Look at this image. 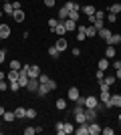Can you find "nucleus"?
I'll list each match as a JSON object with an SVG mask.
<instances>
[{
  "instance_id": "nucleus-1",
  "label": "nucleus",
  "mask_w": 121,
  "mask_h": 135,
  "mask_svg": "<svg viewBox=\"0 0 121 135\" xmlns=\"http://www.w3.org/2000/svg\"><path fill=\"white\" fill-rule=\"evenodd\" d=\"M22 69L26 71V73H28V77H30V79H38V75L42 73L38 65H24Z\"/></svg>"
},
{
  "instance_id": "nucleus-2",
  "label": "nucleus",
  "mask_w": 121,
  "mask_h": 135,
  "mask_svg": "<svg viewBox=\"0 0 121 135\" xmlns=\"http://www.w3.org/2000/svg\"><path fill=\"white\" fill-rule=\"evenodd\" d=\"M99 101L105 105V109H111V93L109 91H99Z\"/></svg>"
},
{
  "instance_id": "nucleus-3",
  "label": "nucleus",
  "mask_w": 121,
  "mask_h": 135,
  "mask_svg": "<svg viewBox=\"0 0 121 135\" xmlns=\"http://www.w3.org/2000/svg\"><path fill=\"white\" fill-rule=\"evenodd\" d=\"M99 105V97H85V109H97Z\"/></svg>"
},
{
  "instance_id": "nucleus-4",
  "label": "nucleus",
  "mask_w": 121,
  "mask_h": 135,
  "mask_svg": "<svg viewBox=\"0 0 121 135\" xmlns=\"http://www.w3.org/2000/svg\"><path fill=\"white\" fill-rule=\"evenodd\" d=\"M18 83H20V89H26V85H28V73L20 69V75H18Z\"/></svg>"
},
{
  "instance_id": "nucleus-5",
  "label": "nucleus",
  "mask_w": 121,
  "mask_h": 135,
  "mask_svg": "<svg viewBox=\"0 0 121 135\" xmlns=\"http://www.w3.org/2000/svg\"><path fill=\"white\" fill-rule=\"evenodd\" d=\"M97 109H85V119L87 123H91V121H97Z\"/></svg>"
},
{
  "instance_id": "nucleus-6",
  "label": "nucleus",
  "mask_w": 121,
  "mask_h": 135,
  "mask_svg": "<svg viewBox=\"0 0 121 135\" xmlns=\"http://www.w3.org/2000/svg\"><path fill=\"white\" fill-rule=\"evenodd\" d=\"M55 46L63 52V51H67V49H69V42H67V38H65V36H59V40L55 42Z\"/></svg>"
},
{
  "instance_id": "nucleus-7",
  "label": "nucleus",
  "mask_w": 121,
  "mask_h": 135,
  "mask_svg": "<svg viewBox=\"0 0 121 135\" xmlns=\"http://www.w3.org/2000/svg\"><path fill=\"white\" fill-rule=\"evenodd\" d=\"M38 79H30L28 77V85H26V91H30V93H36L38 91Z\"/></svg>"
},
{
  "instance_id": "nucleus-8",
  "label": "nucleus",
  "mask_w": 121,
  "mask_h": 135,
  "mask_svg": "<svg viewBox=\"0 0 121 135\" xmlns=\"http://www.w3.org/2000/svg\"><path fill=\"white\" fill-rule=\"evenodd\" d=\"M81 97V93H79V89L77 87H71L69 91H67V99H71V101H77Z\"/></svg>"
},
{
  "instance_id": "nucleus-9",
  "label": "nucleus",
  "mask_w": 121,
  "mask_h": 135,
  "mask_svg": "<svg viewBox=\"0 0 121 135\" xmlns=\"http://www.w3.org/2000/svg\"><path fill=\"white\" fill-rule=\"evenodd\" d=\"M105 42H107V45H111V46H117V45H119V42H121V34L113 32V34H111V36H109V38L105 40Z\"/></svg>"
},
{
  "instance_id": "nucleus-10",
  "label": "nucleus",
  "mask_w": 121,
  "mask_h": 135,
  "mask_svg": "<svg viewBox=\"0 0 121 135\" xmlns=\"http://www.w3.org/2000/svg\"><path fill=\"white\" fill-rule=\"evenodd\" d=\"M99 133H101V125L97 121H91L89 123V135H99Z\"/></svg>"
},
{
  "instance_id": "nucleus-11",
  "label": "nucleus",
  "mask_w": 121,
  "mask_h": 135,
  "mask_svg": "<svg viewBox=\"0 0 121 135\" xmlns=\"http://www.w3.org/2000/svg\"><path fill=\"white\" fill-rule=\"evenodd\" d=\"M10 34H12V28L8 26V24H0V36H2V38L6 40Z\"/></svg>"
},
{
  "instance_id": "nucleus-12",
  "label": "nucleus",
  "mask_w": 121,
  "mask_h": 135,
  "mask_svg": "<svg viewBox=\"0 0 121 135\" xmlns=\"http://www.w3.org/2000/svg\"><path fill=\"white\" fill-rule=\"evenodd\" d=\"M52 32L57 34V36H65V34H67V28H65V24L61 22V20H59V24L55 28H52Z\"/></svg>"
},
{
  "instance_id": "nucleus-13",
  "label": "nucleus",
  "mask_w": 121,
  "mask_h": 135,
  "mask_svg": "<svg viewBox=\"0 0 121 135\" xmlns=\"http://www.w3.org/2000/svg\"><path fill=\"white\" fill-rule=\"evenodd\" d=\"M77 135H89V123H79V127L75 129Z\"/></svg>"
},
{
  "instance_id": "nucleus-14",
  "label": "nucleus",
  "mask_w": 121,
  "mask_h": 135,
  "mask_svg": "<svg viewBox=\"0 0 121 135\" xmlns=\"http://www.w3.org/2000/svg\"><path fill=\"white\" fill-rule=\"evenodd\" d=\"M65 28H67V32H73V30H77V22L75 20H71V18H67V20H63Z\"/></svg>"
},
{
  "instance_id": "nucleus-15",
  "label": "nucleus",
  "mask_w": 121,
  "mask_h": 135,
  "mask_svg": "<svg viewBox=\"0 0 121 135\" xmlns=\"http://www.w3.org/2000/svg\"><path fill=\"white\" fill-rule=\"evenodd\" d=\"M81 12H83V14H87V16H95L97 8H95V6H91V4H87V6H83V8H81Z\"/></svg>"
},
{
  "instance_id": "nucleus-16",
  "label": "nucleus",
  "mask_w": 121,
  "mask_h": 135,
  "mask_svg": "<svg viewBox=\"0 0 121 135\" xmlns=\"http://www.w3.org/2000/svg\"><path fill=\"white\" fill-rule=\"evenodd\" d=\"M63 131H65V135L75 133V125L71 123V121H65V123H63Z\"/></svg>"
},
{
  "instance_id": "nucleus-17",
  "label": "nucleus",
  "mask_w": 121,
  "mask_h": 135,
  "mask_svg": "<svg viewBox=\"0 0 121 135\" xmlns=\"http://www.w3.org/2000/svg\"><path fill=\"white\" fill-rule=\"evenodd\" d=\"M57 18H59V20H61V22H63V20H67V18H69V8H67V6H63V8L59 10Z\"/></svg>"
},
{
  "instance_id": "nucleus-18",
  "label": "nucleus",
  "mask_w": 121,
  "mask_h": 135,
  "mask_svg": "<svg viewBox=\"0 0 121 135\" xmlns=\"http://www.w3.org/2000/svg\"><path fill=\"white\" fill-rule=\"evenodd\" d=\"M115 55H117V51H115V46H111V45H107V49H105V59H115Z\"/></svg>"
},
{
  "instance_id": "nucleus-19",
  "label": "nucleus",
  "mask_w": 121,
  "mask_h": 135,
  "mask_svg": "<svg viewBox=\"0 0 121 135\" xmlns=\"http://www.w3.org/2000/svg\"><path fill=\"white\" fill-rule=\"evenodd\" d=\"M111 65H109V59H99V62H97V69H101V71H107V69H109Z\"/></svg>"
},
{
  "instance_id": "nucleus-20",
  "label": "nucleus",
  "mask_w": 121,
  "mask_h": 135,
  "mask_svg": "<svg viewBox=\"0 0 121 135\" xmlns=\"http://www.w3.org/2000/svg\"><path fill=\"white\" fill-rule=\"evenodd\" d=\"M14 119H16V115H14V111H6L4 115H2V121H4V123H12Z\"/></svg>"
},
{
  "instance_id": "nucleus-21",
  "label": "nucleus",
  "mask_w": 121,
  "mask_h": 135,
  "mask_svg": "<svg viewBox=\"0 0 121 135\" xmlns=\"http://www.w3.org/2000/svg\"><path fill=\"white\" fill-rule=\"evenodd\" d=\"M99 36H101V38H103V40H107V38H109V36H111V34H113V30H109V28H107V26H103V28H101V30H99Z\"/></svg>"
},
{
  "instance_id": "nucleus-22",
  "label": "nucleus",
  "mask_w": 121,
  "mask_h": 135,
  "mask_svg": "<svg viewBox=\"0 0 121 135\" xmlns=\"http://www.w3.org/2000/svg\"><path fill=\"white\" fill-rule=\"evenodd\" d=\"M24 16H26V14L22 12V8H20V10H14V12H12V18H14L16 22H22V20H24Z\"/></svg>"
},
{
  "instance_id": "nucleus-23",
  "label": "nucleus",
  "mask_w": 121,
  "mask_h": 135,
  "mask_svg": "<svg viewBox=\"0 0 121 135\" xmlns=\"http://www.w3.org/2000/svg\"><path fill=\"white\" fill-rule=\"evenodd\" d=\"M18 75H20V71H14V69H10V71L6 73V79H8V81H18Z\"/></svg>"
},
{
  "instance_id": "nucleus-24",
  "label": "nucleus",
  "mask_w": 121,
  "mask_h": 135,
  "mask_svg": "<svg viewBox=\"0 0 121 135\" xmlns=\"http://www.w3.org/2000/svg\"><path fill=\"white\" fill-rule=\"evenodd\" d=\"M14 115H16V119H26V109L24 107H16L14 109Z\"/></svg>"
},
{
  "instance_id": "nucleus-25",
  "label": "nucleus",
  "mask_w": 121,
  "mask_h": 135,
  "mask_svg": "<svg viewBox=\"0 0 121 135\" xmlns=\"http://www.w3.org/2000/svg\"><path fill=\"white\" fill-rule=\"evenodd\" d=\"M55 107H57L59 111H67V99H57Z\"/></svg>"
},
{
  "instance_id": "nucleus-26",
  "label": "nucleus",
  "mask_w": 121,
  "mask_h": 135,
  "mask_svg": "<svg viewBox=\"0 0 121 135\" xmlns=\"http://www.w3.org/2000/svg\"><path fill=\"white\" fill-rule=\"evenodd\" d=\"M40 85H45V87H46V91H49V93H51V91H55V89H57V83H55V81H52V79L45 81V83H40Z\"/></svg>"
},
{
  "instance_id": "nucleus-27",
  "label": "nucleus",
  "mask_w": 121,
  "mask_h": 135,
  "mask_svg": "<svg viewBox=\"0 0 121 135\" xmlns=\"http://www.w3.org/2000/svg\"><path fill=\"white\" fill-rule=\"evenodd\" d=\"M111 107H121V95H111Z\"/></svg>"
},
{
  "instance_id": "nucleus-28",
  "label": "nucleus",
  "mask_w": 121,
  "mask_h": 135,
  "mask_svg": "<svg viewBox=\"0 0 121 135\" xmlns=\"http://www.w3.org/2000/svg\"><path fill=\"white\" fill-rule=\"evenodd\" d=\"M97 32H99V30H97L95 26H93V24H89V26H87V30H85V34L89 36V38H93V36H95Z\"/></svg>"
},
{
  "instance_id": "nucleus-29",
  "label": "nucleus",
  "mask_w": 121,
  "mask_h": 135,
  "mask_svg": "<svg viewBox=\"0 0 121 135\" xmlns=\"http://www.w3.org/2000/svg\"><path fill=\"white\" fill-rule=\"evenodd\" d=\"M8 89H10L12 93H16V91H20V83H18V81H8Z\"/></svg>"
},
{
  "instance_id": "nucleus-30",
  "label": "nucleus",
  "mask_w": 121,
  "mask_h": 135,
  "mask_svg": "<svg viewBox=\"0 0 121 135\" xmlns=\"http://www.w3.org/2000/svg\"><path fill=\"white\" fill-rule=\"evenodd\" d=\"M2 12H4V14H12V12H14V6H12V2H4V6H2Z\"/></svg>"
},
{
  "instance_id": "nucleus-31",
  "label": "nucleus",
  "mask_w": 121,
  "mask_h": 135,
  "mask_svg": "<svg viewBox=\"0 0 121 135\" xmlns=\"http://www.w3.org/2000/svg\"><path fill=\"white\" fill-rule=\"evenodd\" d=\"M59 55H61V51H59L57 46H51V49H49V56H51V59H59Z\"/></svg>"
},
{
  "instance_id": "nucleus-32",
  "label": "nucleus",
  "mask_w": 121,
  "mask_h": 135,
  "mask_svg": "<svg viewBox=\"0 0 121 135\" xmlns=\"http://www.w3.org/2000/svg\"><path fill=\"white\" fill-rule=\"evenodd\" d=\"M109 12H111V14H119V12H121V4H119V2L111 4V6H109Z\"/></svg>"
},
{
  "instance_id": "nucleus-33",
  "label": "nucleus",
  "mask_w": 121,
  "mask_h": 135,
  "mask_svg": "<svg viewBox=\"0 0 121 135\" xmlns=\"http://www.w3.org/2000/svg\"><path fill=\"white\" fill-rule=\"evenodd\" d=\"M93 26L97 28V30H101V28L105 26V20L103 18H95V20H93Z\"/></svg>"
},
{
  "instance_id": "nucleus-34",
  "label": "nucleus",
  "mask_w": 121,
  "mask_h": 135,
  "mask_svg": "<svg viewBox=\"0 0 121 135\" xmlns=\"http://www.w3.org/2000/svg\"><path fill=\"white\" fill-rule=\"evenodd\" d=\"M10 69H14V71H20V69H22V62L16 61V59H12V61H10Z\"/></svg>"
},
{
  "instance_id": "nucleus-35",
  "label": "nucleus",
  "mask_w": 121,
  "mask_h": 135,
  "mask_svg": "<svg viewBox=\"0 0 121 135\" xmlns=\"http://www.w3.org/2000/svg\"><path fill=\"white\" fill-rule=\"evenodd\" d=\"M69 18L77 22V20H79V8H75V10H69Z\"/></svg>"
},
{
  "instance_id": "nucleus-36",
  "label": "nucleus",
  "mask_w": 121,
  "mask_h": 135,
  "mask_svg": "<svg viewBox=\"0 0 121 135\" xmlns=\"http://www.w3.org/2000/svg\"><path fill=\"white\" fill-rule=\"evenodd\" d=\"M65 6H67L69 10H75V8H79V4H77V2H73V0H67V2H65ZM79 10H81V8H79Z\"/></svg>"
},
{
  "instance_id": "nucleus-37",
  "label": "nucleus",
  "mask_w": 121,
  "mask_h": 135,
  "mask_svg": "<svg viewBox=\"0 0 121 135\" xmlns=\"http://www.w3.org/2000/svg\"><path fill=\"white\" fill-rule=\"evenodd\" d=\"M103 81H105V83H107V85L111 87V85H115V81H117V79L113 77V75H105V79H103Z\"/></svg>"
},
{
  "instance_id": "nucleus-38",
  "label": "nucleus",
  "mask_w": 121,
  "mask_h": 135,
  "mask_svg": "<svg viewBox=\"0 0 121 135\" xmlns=\"http://www.w3.org/2000/svg\"><path fill=\"white\" fill-rule=\"evenodd\" d=\"M63 123H65V121H59V123L55 125V131H57V135H65V131H63Z\"/></svg>"
},
{
  "instance_id": "nucleus-39",
  "label": "nucleus",
  "mask_w": 121,
  "mask_h": 135,
  "mask_svg": "<svg viewBox=\"0 0 121 135\" xmlns=\"http://www.w3.org/2000/svg\"><path fill=\"white\" fill-rule=\"evenodd\" d=\"M95 79H97V81H103V79H105V71L97 69V71H95Z\"/></svg>"
},
{
  "instance_id": "nucleus-40",
  "label": "nucleus",
  "mask_w": 121,
  "mask_h": 135,
  "mask_svg": "<svg viewBox=\"0 0 121 135\" xmlns=\"http://www.w3.org/2000/svg\"><path fill=\"white\" fill-rule=\"evenodd\" d=\"M35 117H36V109H32V107L26 109V119H35Z\"/></svg>"
},
{
  "instance_id": "nucleus-41",
  "label": "nucleus",
  "mask_w": 121,
  "mask_h": 135,
  "mask_svg": "<svg viewBox=\"0 0 121 135\" xmlns=\"http://www.w3.org/2000/svg\"><path fill=\"white\" fill-rule=\"evenodd\" d=\"M22 133H24V135H35V133H36V127H24Z\"/></svg>"
},
{
  "instance_id": "nucleus-42",
  "label": "nucleus",
  "mask_w": 121,
  "mask_h": 135,
  "mask_svg": "<svg viewBox=\"0 0 121 135\" xmlns=\"http://www.w3.org/2000/svg\"><path fill=\"white\" fill-rule=\"evenodd\" d=\"M85 38H87V34L83 32V30H77V42H83Z\"/></svg>"
},
{
  "instance_id": "nucleus-43",
  "label": "nucleus",
  "mask_w": 121,
  "mask_h": 135,
  "mask_svg": "<svg viewBox=\"0 0 121 135\" xmlns=\"http://www.w3.org/2000/svg\"><path fill=\"white\" fill-rule=\"evenodd\" d=\"M57 24H59V18H49V28H51V30L57 26Z\"/></svg>"
},
{
  "instance_id": "nucleus-44",
  "label": "nucleus",
  "mask_w": 121,
  "mask_h": 135,
  "mask_svg": "<svg viewBox=\"0 0 121 135\" xmlns=\"http://www.w3.org/2000/svg\"><path fill=\"white\" fill-rule=\"evenodd\" d=\"M101 133H103V135H113L115 131L111 129V127H101Z\"/></svg>"
},
{
  "instance_id": "nucleus-45",
  "label": "nucleus",
  "mask_w": 121,
  "mask_h": 135,
  "mask_svg": "<svg viewBox=\"0 0 121 135\" xmlns=\"http://www.w3.org/2000/svg\"><path fill=\"white\" fill-rule=\"evenodd\" d=\"M99 91H109V85L105 81H99Z\"/></svg>"
},
{
  "instance_id": "nucleus-46",
  "label": "nucleus",
  "mask_w": 121,
  "mask_h": 135,
  "mask_svg": "<svg viewBox=\"0 0 121 135\" xmlns=\"http://www.w3.org/2000/svg\"><path fill=\"white\" fill-rule=\"evenodd\" d=\"M12 6H14V10H20V8H22L20 0H12Z\"/></svg>"
},
{
  "instance_id": "nucleus-47",
  "label": "nucleus",
  "mask_w": 121,
  "mask_h": 135,
  "mask_svg": "<svg viewBox=\"0 0 121 135\" xmlns=\"http://www.w3.org/2000/svg\"><path fill=\"white\" fill-rule=\"evenodd\" d=\"M95 18H103L105 20V10H97L95 12Z\"/></svg>"
},
{
  "instance_id": "nucleus-48",
  "label": "nucleus",
  "mask_w": 121,
  "mask_h": 135,
  "mask_svg": "<svg viewBox=\"0 0 121 135\" xmlns=\"http://www.w3.org/2000/svg\"><path fill=\"white\" fill-rule=\"evenodd\" d=\"M0 91H8V83L6 81H0Z\"/></svg>"
},
{
  "instance_id": "nucleus-49",
  "label": "nucleus",
  "mask_w": 121,
  "mask_h": 135,
  "mask_svg": "<svg viewBox=\"0 0 121 135\" xmlns=\"http://www.w3.org/2000/svg\"><path fill=\"white\" fill-rule=\"evenodd\" d=\"M4 61H6V51L0 49V62H4Z\"/></svg>"
},
{
  "instance_id": "nucleus-50",
  "label": "nucleus",
  "mask_w": 121,
  "mask_h": 135,
  "mask_svg": "<svg viewBox=\"0 0 121 135\" xmlns=\"http://www.w3.org/2000/svg\"><path fill=\"white\" fill-rule=\"evenodd\" d=\"M111 67L115 69V71H117V69H121V61H113V62H111Z\"/></svg>"
},
{
  "instance_id": "nucleus-51",
  "label": "nucleus",
  "mask_w": 121,
  "mask_h": 135,
  "mask_svg": "<svg viewBox=\"0 0 121 135\" xmlns=\"http://www.w3.org/2000/svg\"><path fill=\"white\" fill-rule=\"evenodd\" d=\"M75 103H77V105H81V107H85V97H79Z\"/></svg>"
},
{
  "instance_id": "nucleus-52",
  "label": "nucleus",
  "mask_w": 121,
  "mask_h": 135,
  "mask_svg": "<svg viewBox=\"0 0 121 135\" xmlns=\"http://www.w3.org/2000/svg\"><path fill=\"white\" fill-rule=\"evenodd\" d=\"M45 6L46 8H52V6H55V0H45Z\"/></svg>"
},
{
  "instance_id": "nucleus-53",
  "label": "nucleus",
  "mask_w": 121,
  "mask_h": 135,
  "mask_svg": "<svg viewBox=\"0 0 121 135\" xmlns=\"http://www.w3.org/2000/svg\"><path fill=\"white\" fill-rule=\"evenodd\" d=\"M81 55V49H77V46H75V49H73V56H79Z\"/></svg>"
},
{
  "instance_id": "nucleus-54",
  "label": "nucleus",
  "mask_w": 121,
  "mask_h": 135,
  "mask_svg": "<svg viewBox=\"0 0 121 135\" xmlns=\"http://www.w3.org/2000/svg\"><path fill=\"white\" fill-rule=\"evenodd\" d=\"M115 79L121 81V69H117V71H115Z\"/></svg>"
},
{
  "instance_id": "nucleus-55",
  "label": "nucleus",
  "mask_w": 121,
  "mask_h": 135,
  "mask_svg": "<svg viewBox=\"0 0 121 135\" xmlns=\"http://www.w3.org/2000/svg\"><path fill=\"white\" fill-rule=\"evenodd\" d=\"M4 113H6V109L2 107V105H0V117H2V115H4Z\"/></svg>"
},
{
  "instance_id": "nucleus-56",
  "label": "nucleus",
  "mask_w": 121,
  "mask_h": 135,
  "mask_svg": "<svg viewBox=\"0 0 121 135\" xmlns=\"http://www.w3.org/2000/svg\"><path fill=\"white\" fill-rule=\"evenodd\" d=\"M4 79H6V75L2 73V71H0V81H4Z\"/></svg>"
},
{
  "instance_id": "nucleus-57",
  "label": "nucleus",
  "mask_w": 121,
  "mask_h": 135,
  "mask_svg": "<svg viewBox=\"0 0 121 135\" xmlns=\"http://www.w3.org/2000/svg\"><path fill=\"white\" fill-rule=\"evenodd\" d=\"M2 16H4V12H2V8H0V18H2Z\"/></svg>"
},
{
  "instance_id": "nucleus-58",
  "label": "nucleus",
  "mask_w": 121,
  "mask_h": 135,
  "mask_svg": "<svg viewBox=\"0 0 121 135\" xmlns=\"http://www.w3.org/2000/svg\"><path fill=\"white\" fill-rule=\"evenodd\" d=\"M2 2H10V0H2Z\"/></svg>"
},
{
  "instance_id": "nucleus-59",
  "label": "nucleus",
  "mask_w": 121,
  "mask_h": 135,
  "mask_svg": "<svg viewBox=\"0 0 121 135\" xmlns=\"http://www.w3.org/2000/svg\"><path fill=\"white\" fill-rule=\"evenodd\" d=\"M2 40H4V38H2V36H0V42H2Z\"/></svg>"
},
{
  "instance_id": "nucleus-60",
  "label": "nucleus",
  "mask_w": 121,
  "mask_h": 135,
  "mask_svg": "<svg viewBox=\"0 0 121 135\" xmlns=\"http://www.w3.org/2000/svg\"><path fill=\"white\" fill-rule=\"evenodd\" d=\"M0 125H2V117H0Z\"/></svg>"
},
{
  "instance_id": "nucleus-61",
  "label": "nucleus",
  "mask_w": 121,
  "mask_h": 135,
  "mask_svg": "<svg viewBox=\"0 0 121 135\" xmlns=\"http://www.w3.org/2000/svg\"><path fill=\"white\" fill-rule=\"evenodd\" d=\"M0 4H2V0H0Z\"/></svg>"
},
{
  "instance_id": "nucleus-62",
  "label": "nucleus",
  "mask_w": 121,
  "mask_h": 135,
  "mask_svg": "<svg viewBox=\"0 0 121 135\" xmlns=\"http://www.w3.org/2000/svg\"><path fill=\"white\" fill-rule=\"evenodd\" d=\"M119 4H121V2H119Z\"/></svg>"
}]
</instances>
